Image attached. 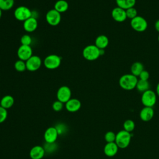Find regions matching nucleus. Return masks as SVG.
Returning a JSON list of instances; mask_svg holds the SVG:
<instances>
[{
  "label": "nucleus",
  "mask_w": 159,
  "mask_h": 159,
  "mask_svg": "<svg viewBox=\"0 0 159 159\" xmlns=\"http://www.w3.org/2000/svg\"><path fill=\"white\" fill-rule=\"evenodd\" d=\"M138 80V77L132 73L124 74L120 77L119 84L122 89L126 91H130L135 88Z\"/></svg>",
  "instance_id": "nucleus-1"
},
{
  "label": "nucleus",
  "mask_w": 159,
  "mask_h": 159,
  "mask_svg": "<svg viewBox=\"0 0 159 159\" xmlns=\"http://www.w3.org/2000/svg\"><path fill=\"white\" fill-rule=\"evenodd\" d=\"M132 135L130 132H127L125 130H120L116 134L115 142L120 148H127L131 140Z\"/></svg>",
  "instance_id": "nucleus-2"
},
{
  "label": "nucleus",
  "mask_w": 159,
  "mask_h": 159,
  "mask_svg": "<svg viewBox=\"0 0 159 159\" xmlns=\"http://www.w3.org/2000/svg\"><path fill=\"white\" fill-rule=\"evenodd\" d=\"M83 57L88 61L97 60L100 56V49L95 45H89L86 46L82 52Z\"/></svg>",
  "instance_id": "nucleus-3"
},
{
  "label": "nucleus",
  "mask_w": 159,
  "mask_h": 159,
  "mask_svg": "<svg viewBox=\"0 0 159 159\" xmlns=\"http://www.w3.org/2000/svg\"><path fill=\"white\" fill-rule=\"evenodd\" d=\"M157 94L152 89H148L142 94L141 102L145 107H153L157 102Z\"/></svg>",
  "instance_id": "nucleus-4"
},
{
  "label": "nucleus",
  "mask_w": 159,
  "mask_h": 159,
  "mask_svg": "<svg viewBox=\"0 0 159 159\" xmlns=\"http://www.w3.org/2000/svg\"><path fill=\"white\" fill-rule=\"evenodd\" d=\"M130 26L132 29L138 32H144L148 27V22L146 19L140 16H137L130 20Z\"/></svg>",
  "instance_id": "nucleus-5"
},
{
  "label": "nucleus",
  "mask_w": 159,
  "mask_h": 159,
  "mask_svg": "<svg viewBox=\"0 0 159 159\" xmlns=\"http://www.w3.org/2000/svg\"><path fill=\"white\" fill-rule=\"evenodd\" d=\"M61 58L56 54H51L47 56L43 60L45 67L49 70H55L58 68L61 64Z\"/></svg>",
  "instance_id": "nucleus-6"
},
{
  "label": "nucleus",
  "mask_w": 159,
  "mask_h": 159,
  "mask_svg": "<svg viewBox=\"0 0 159 159\" xmlns=\"http://www.w3.org/2000/svg\"><path fill=\"white\" fill-rule=\"evenodd\" d=\"M14 17L19 20L24 22L32 17V11L26 6H21L17 7L14 12Z\"/></svg>",
  "instance_id": "nucleus-7"
},
{
  "label": "nucleus",
  "mask_w": 159,
  "mask_h": 159,
  "mask_svg": "<svg viewBox=\"0 0 159 159\" xmlns=\"http://www.w3.org/2000/svg\"><path fill=\"white\" fill-rule=\"evenodd\" d=\"M45 19L48 24L52 26H56L58 25L61 21V13L55 9H50L46 14Z\"/></svg>",
  "instance_id": "nucleus-8"
},
{
  "label": "nucleus",
  "mask_w": 159,
  "mask_h": 159,
  "mask_svg": "<svg viewBox=\"0 0 159 159\" xmlns=\"http://www.w3.org/2000/svg\"><path fill=\"white\" fill-rule=\"evenodd\" d=\"M57 99L63 103H66L71 99V91L70 88L67 86L60 87L57 93Z\"/></svg>",
  "instance_id": "nucleus-9"
},
{
  "label": "nucleus",
  "mask_w": 159,
  "mask_h": 159,
  "mask_svg": "<svg viewBox=\"0 0 159 159\" xmlns=\"http://www.w3.org/2000/svg\"><path fill=\"white\" fill-rule=\"evenodd\" d=\"M27 70L30 71H35L39 70L42 65L41 58L37 55H32L26 61Z\"/></svg>",
  "instance_id": "nucleus-10"
},
{
  "label": "nucleus",
  "mask_w": 159,
  "mask_h": 159,
  "mask_svg": "<svg viewBox=\"0 0 159 159\" xmlns=\"http://www.w3.org/2000/svg\"><path fill=\"white\" fill-rule=\"evenodd\" d=\"M17 54L19 59L26 61L29 58H30L33 55L32 48L29 45H21L17 49Z\"/></svg>",
  "instance_id": "nucleus-11"
},
{
  "label": "nucleus",
  "mask_w": 159,
  "mask_h": 159,
  "mask_svg": "<svg viewBox=\"0 0 159 159\" xmlns=\"http://www.w3.org/2000/svg\"><path fill=\"white\" fill-rule=\"evenodd\" d=\"M111 16L112 19L117 22H122L127 19L125 10L117 6L112 10Z\"/></svg>",
  "instance_id": "nucleus-12"
},
{
  "label": "nucleus",
  "mask_w": 159,
  "mask_h": 159,
  "mask_svg": "<svg viewBox=\"0 0 159 159\" xmlns=\"http://www.w3.org/2000/svg\"><path fill=\"white\" fill-rule=\"evenodd\" d=\"M58 136V132L55 127H50L44 132L43 137L47 143H55Z\"/></svg>",
  "instance_id": "nucleus-13"
},
{
  "label": "nucleus",
  "mask_w": 159,
  "mask_h": 159,
  "mask_svg": "<svg viewBox=\"0 0 159 159\" xmlns=\"http://www.w3.org/2000/svg\"><path fill=\"white\" fill-rule=\"evenodd\" d=\"M45 153L43 147L40 145H35L33 147L29 152V155L31 159H42Z\"/></svg>",
  "instance_id": "nucleus-14"
},
{
  "label": "nucleus",
  "mask_w": 159,
  "mask_h": 159,
  "mask_svg": "<svg viewBox=\"0 0 159 159\" xmlns=\"http://www.w3.org/2000/svg\"><path fill=\"white\" fill-rule=\"evenodd\" d=\"M81 106L80 101L76 98H71L65 103L66 109L70 112H75L78 111Z\"/></svg>",
  "instance_id": "nucleus-15"
},
{
  "label": "nucleus",
  "mask_w": 159,
  "mask_h": 159,
  "mask_svg": "<svg viewBox=\"0 0 159 159\" xmlns=\"http://www.w3.org/2000/svg\"><path fill=\"white\" fill-rule=\"evenodd\" d=\"M140 117L142 120L144 122H148L152 119L154 116V110L153 107H143L139 114Z\"/></svg>",
  "instance_id": "nucleus-16"
},
{
  "label": "nucleus",
  "mask_w": 159,
  "mask_h": 159,
  "mask_svg": "<svg viewBox=\"0 0 159 159\" xmlns=\"http://www.w3.org/2000/svg\"><path fill=\"white\" fill-rule=\"evenodd\" d=\"M38 26V22L36 18L31 17L25 20L23 23V27L27 32H32L35 31Z\"/></svg>",
  "instance_id": "nucleus-17"
},
{
  "label": "nucleus",
  "mask_w": 159,
  "mask_h": 159,
  "mask_svg": "<svg viewBox=\"0 0 159 159\" xmlns=\"http://www.w3.org/2000/svg\"><path fill=\"white\" fill-rule=\"evenodd\" d=\"M118 146L116 142L107 143L104 147V154L109 157L115 156L118 152Z\"/></svg>",
  "instance_id": "nucleus-18"
},
{
  "label": "nucleus",
  "mask_w": 159,
  "mask_h": 159,
  "mask_svg": "<svg viewBox=\"0 0 159 159\" xmlns=\"http://www.w3.org/2000/svg\"><path fill=\"white\" fill-rule=\"evenodd\" d=\"M109 39L105 35H99L96 39L94 45L99 49H105L109 45Z\"/></svg>",
  "instance_id": "nucleus-19"
},
{
  "label": "nucleus",
  "mask_w": 159,
  "mask_h": 159,
  "mask_svg": "<svg viewBox=\"0 0 159 159\" xmlns=\"http://www.w3.org/2000/svg\"><path fill=\"white\" fill-rule=\"evenodd\" d=\"M117 6L124 10L135 6L136 0H116Z\"/></svg>",
  "instance_id": "nucleus-20"
},
{
  "label": "nucleus",
  "mask_w": 159,
  "mask_h": 159,
  "mask_svg": "<svg viewBox=\"0 0 159 159\" xmlns=\"http://www.w3.org/2000/svg\"><path fill=\"white\" fill-rule=\"evenodd\" d=\"M14 103V99L11 95H6L2 98L0 101V106L7 109L11 108Z\"/></svg>",
  "instance_id": "nucleus-21"
},
{
  "label": "nucleus",
  "mask_w": 159,
  "mask_h": 159,
  "mask_svg": "<svg viewBox=\"0 0 159 159\" xmlns=\"http://www.w3.org/2000/svg\"><path fill=\"white\" fill-rule=\"evenodd\" d=\"M144 70L143 64L139 61H135L130 66V73L134 76L139 77L141 72Z\"/></svg>",
  "instance_id": "nucleus-22"
},
{
  "label": "nucleus",
  "mask_w": 159,
  "mask_h": 159,
  "mask_svg": "<svg viewBox=\"0 0 159 159\" xmlns=\"http://www.w3.org/2000/svg\"><path fill=\"white\" fill-rule=\"evenodd\" d=\"M54 9L60 13L65 12L68 9V3L65 0H58L55 3Z\"/></svg>",
  "instance_id": "nucleus-23"
},
{
  "label": "nucleus",
  "mask_w": 159,
  "mask_h": 159,
  "mask_svg": "<svg viewBox=\"0 0 159 159\" xmlns=\"http://www.w3.org/2000/svg\"><path fill=\"white\" fill-rule=\"evenodd\" d=\"M135 88L139 92L143 93V92L150 89V83L148 80H138Z\"/></svg>",
  "instance_id": "nucleus-24"
},
{
  "label": "nucleus",
  "mask_w": 159,
  "mask_h": 159,
  "mask_svg": "<svg viewBox=\"0 0 159 159\" xmlns=\"http://www.w3.org/2000/svg\"><path fill=\"white\" fill-rule=\"evenodd\" d=\"M14 0H0V9L2 11H7L14 6Z\"/></svg>",
  "instance_id": "nucleus-25"
},
{
  "label": "nucleus",
  "mask_w": 159,
  "mask_h": 159,
  "mask_svg": "<svg viewBox=\"0 0 159 159\" xmlns=\"http://www.w3.org/2000/svg\"><path fill=\"white\" fill-rule=\"evenodd\" d=\"M14 68L16 71L19 72H23L25 70H27L26 67V63L25 61L21 60L19 59L17 60L14 63Z\"/></svg>",
  "instance_id": "nucleus-26"
},
{
  "label": "nucleus",
  "mask_w": 159,
  "mask_h": 159,
  "mask_svg": "<svg viewBox=\"0 0 159 159\" xmlns=\"http://www.w3.org/2000/svg\"><path fill=\"white\" fill-rule=\"evenodd\" d=\"M135 122H134V120H132L131 119L126 120L123 124L124 130H125V131L129 132H132L135 129Z\"/></svg>",
  "instance_id": "nucleus-27"
},
{
  "label": "nucleus",
  "mask_w": 159,
  "mask_h": 159,
  "mask_svg": "<svg viewBox=\"0 0 159 159\" xmlns=\"http://www.w3.org/2000/svg\"><path fill=\"white\" fill-rule=\"evenodd\" d=\"M116 134L112 131H108L104 135V139L107 143L115 142Z\"/></svg>",
  "instance_id": "nucleus-28"
},
{
  "label": "nucleus",
  "mask_w": 159,
  "mask_h": 159,
  "mask_svg": "<svg viewBox=\"0 0 159 159\" xmlns=\"http://www.w3.org/2000/svg\"><path fill=\"white\" fill-rule=\"evenodd\" d=\"M126 12V16H127V18L129 19H132L134 17H135L136 16H137V9L133 7H130L129 9H127L125 10Z\"/></svg>",
  "instance_id": "nucleus-29"
},
{
  "label": "nucleus",
  "mask_w": 159,
  "mask_h": 159,
  "mask_svg": "<svg viewBox=\"0 0 159 159\" xmlns=\"http://www.w3.org/2000/svg\"><path fill=\"white\" fill-rule=\"evenodd\" d=\"M20 43H21V45H23L30 46V44L32 43L31 37L28 34L23 35L20 38Z\"/></svg>",
  "instance_id": "nucleus-30"
},
{
  "label": "nucleus",
  "mask_w": 159,
  "mask_h": 159,
  "mask_svg": "<svg viewBox=\"0 0 159 159\" xmlns=\"http://www.w3.org/2000/svg\"><path fill=\"white\" fill-rule=\"evenodd\" d=\"M45 151L47 152L48 153L53 152V151L56 150L57 149V145L55 143H47L45 142V144L43 147Z\"/></svg>",
  "instance_id": "nucleus-31"
},
{
  "label": "nucleus",
  "mask_w": 159,
  "mask_h": 159,
  "mask_svg": "<svg viewBox=\"0 0 159 159\" xmlns=\"http://www.w3.org/2000/svg\"><path fill=\"white\" fill-rule=\"evenodd\" d=\"M63 107V103L58 100H57L53 102L52 104V108L55 111L59 112L62 110Z\"/></svg>",
  "instance_id": "nucleus-32"
},
{
  "label": "nucleus",
  "mask_w": 159,
  "mask_h": 159,
  "mask_svg": "<svg viewBox=\"0 0 159 159\" xmlns=\"http://www.w3.org/2000/svg\"><path fill=\"white\" fill-rule=\"evenodd\" d=\"M7 117V111L6 109L0 106V124L6 120Z\"/></svg>",
  "instance_id": "nucleus-33"
},
{
  "label": "nucleus",
  "mask_w": 159,
  "mask_h": 159,
  "mask_svg": "<svg viewBox=\"0 0 159 159\" xmlns=\"http://www.w3.org/2000/svg\"><path fill=\"white\" fill-rule=\"evenodd\" d=\"M55 127L56 128L58 135H61L63 134H65L67 130L66 126L63 124H58Z\"/></svg>",
  "instance_id": "nucleus-34"
},
{
  "label": "nucleus",
  "mask_w": 159,
  "mask_h": 159,
  "mask_svg": "<svg viewBox=\"0 0 159 159\" xmlns=\"http://www.w3.org/2000/svg\"><path fill=\"white\" fill-rule=\"evenodd\" d=\"M149 77H150V74L145 70H143L139 76V80H148Z\"/></svg>",
  "instance_id": "nucleus-35"
},
{
  "label": "nucleus",
  "mask_w": 159,
  "mask_h": 159,
  "mask_svg": "<svg viewBox=\"0 0 159 159\" xmlns=\"http://www.w3.org/2000/svg\"><path fill=\"white\" fill-rule=\"evenodd\" d=\"M154 27H155V30L159 33V19H158V20H156V22H155Z\"/></svg>",
  "instance_id": "nucleus-36"
},
{
  "label": "nucleus",
  "mask_w": 159,
  "mask_h": 159,
  "mask_svg": "<svg viewBox=\"0 0 159 159\" xmlns=\"http://www.w3.org/2000/svg\"><path fill=\"white\" fill-rule=\"evenodd\" d=\"M156 94L159 97V83H158L156 86Z\"/></svg>",
  "instance_id": "nucleus-37"
},
{
  "label": "nucleus",
  "mask_w": 159,
  "mask_h": 159,
  "mask_svg": "<svg viewBox=\"0 0 159 159\" xmlns=\"http://www.w3.org/2000/svg\"><path fill=\"white\" fill-rule=\"evenodd\" d=\"M2 10L0 9V19L1 18V16H2Z\"/></svg>",
  "instance_id": "nucleus-38"
},
{
  "label": "nucleus",
  "mask_w": 159,
  "mask_h": 159,
  "mask_svg": "<svg viewBox=\"0 0 159 159\" xmlns=\"http://www.w3.org/2000/svg\"><path fill=\"white\" fill-rule=\"evenodd\" d=\"M158 41L159 42V34H158Z\"/></svg>",
  "instance_id": "nucleus-39"
}]
</instances>
